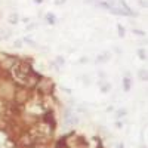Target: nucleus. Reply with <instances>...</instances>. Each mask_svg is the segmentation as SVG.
I'll return each mask as SVG.
<instances>
[{
  "mask_svg": "<svg viewBox=\"0 0 148 148\" xmlns=\"http://www.w3.org/2000/svg\"><path fill=\"white\" fill-rule=\"evenodd\" d=\"M58 148H70V147H67V145H65V144H62V147H61V145H59V147H58Z\"/></svg>",
  "mask_w": 148,
  "mask_h": 148,
  "instance_id": "obj_23",
  "label": "nucleus"
},
{
  "mask_svg": "<svg viewBox=\"0 0 148 148\" xmlns=\"http://www.w3.org/2000/svg\"><path fill=\"white\" fill-rule=\"evenodd\" d=\"M25 42H27V43H30L31 46H36V42H33L31 39H25Z\"/></svg>",
  "mask_w": 148,
  "mask_h": 148,
  "instance_id": "obj_20",
  "label": "nucleus"
},
{
  "mask_svg": "<svg viewBox=\"0 0 148 148\" xmlns=\"http://www.w3.org/2000/svg\"><path fill=\"white\" fill-rule=\"evenodd\" d=\"M96 148H104V147H96Z\"/></svg>",
  "mask_w": 148,
  "mask_h": 148,
  "instance_id": "obj_24",
  "label": "nucleus"
},
{
  "mask_svg": "<svg viewBox=\"0 0 148 148\" xmlns=\"http://www.w3.org/2000/svg\"><path fill=\"white\" fill-rule=\"evenodd\" d=\"M16 61L18 58L16 56H10V55H6V58L0 62V70H3V71H9L14 68V65L16 64Z\"/></svg>",
  "mask_w": 148,
  "mask_h": 148,
  "instance_id": "obj_4",
  "label": "nucleus"
},
{
  "mask_svg": "<svg viewBox=\"0 0 148 148\" xmlns=\"http://www.w3.org/2000/svg\"><path fill=\"white\" fill-rule=\"evenodd\" d=\"M96 0H84V3H95Z\"/></svg>",
  "mask_w": 148,
  "mask_h": 148,
  "instance_id": "obj_21",
  "label": "nucleus"
},
{
  "mask_svg": "<svg viewBox=\"0 0 148 148\" xmlns=\"http://www.w3.org/2000/svg\"><path fill=\"white\" fill-rule=\"evenodd\" d=\"M10 37V31L9 30H0V40H6V39H9Z\"/></svg>",
  "mask_w": 148,
  "mask_h": 148,
  "instance_id": "obj_9",
  "label": "nucleus"
},
{
  "mask_svg": "<svg viewBox=\"0 0 148 148\" xmlns=\"http://www.w3.org/2000/svg\"><path fill=\"white\" fill-rule=\"evenodd\" d=\"M45 21H46L47 24H51V25L56 24V16H55V14H52V12H49V14H46V15H45Z\"/></svg>",
  "mask_w": 148,
  "mask_h": 148,
  "instance_id": "obj_5",
  "label": "nucleus"
},
{
  "mask_svg": "<svg viewBox=\"0 0 148 148\" xmlns=\"http://www.w3.org/2000/svg\"><path fill=\"white\" fill-rule=\"evenodd\" d=\"M130 86H132V80L129 77H125L123 79V90L125 92H129L130 90Z\"/></svg>",
  "mask_w": 148,
  "mask_h": 148,
  "instance_id": "obj_7",
  "label": "nucleus"
},
{
  "mask_svg": "<svg viewBox=\"0 0 148 148\" xmlns=\"http://www.w3.org/2000/svg\"><path fill=\"white\" fill-rule=\"evenodd\" d=\"M14 46H15L16 49H21V47H22V40H15Z\"/></svg>",
  "mask_w": 148,
  "mask_h": 148,
  "instance_id": "obj_17",
  "label": "nucleus"
},
{
  "mask_svg": "<svg viewBox=\"0 0 148 148\" xmlns=\"http://www.w3.org/2000/svg\"><path fill=\"white\" fill-rule=\"evenodd\" d=\"M19 21V15L18 14H10L9 15V24H16Z\"/></svg>",
  "mask_w": 148,
  "mask_h": 148,
  "instance_id": "obj_10",
  "label": "nucleus"
},
{
  "mask_svg": "<svg viewBox=\"0 0 148 148\" xmlns=\"http://www.w3.org/2000/svg\"><path fill=\"white\" fill-rule=\"evenodd\" d=\"M126 113H127V111H126L125 108H123V110H119V111H117V117H123V116H126Z\"/></svg>",
  "mask_w": 148,
  "mask_h": 148,
  "instance_id": "obj_16",
  "label": "nucleus"
},
{
  "mask_svg": "<svg viewBox=\"0 0 148 148\" xmlns=\"http://www.w3.org/2000/svg\"><path fill=\"white\" fill-rule=\"evenodd\" d=\"M36 89H37V92L42 93L43 96H46V95H51V93H52V89H53V82H52V79L43 77L42 80L37 82V84H36Z\"/></svg>",
  "mask_w": 148,
  "mask_h": 148,
  "instance_id": "obj_3",
  "label": "nucleus"
},
{
  "mask_svg": "<svg viewBox=\"0 0 148 148\" xmlns=\"http://www.w3.org/2000/svg\"><path fill=\"white\" fill-rule=\"evenodd\" d=\"M117 31H119V36H120V37H125L126 30H125V27H123L121 24H119V25H117Z\"/></svg>",
  "mask_w": 148,
  "mask_h": 148,
  "instance_id": "obj_13",
  "label": "nucleus"
},
{
  "mask_svg": "<svg viewBox=\"0 0 148 148\" xmlns=\"http://www.w3.org/2000/svg\"><path fill=\"white\" fill-rule=\"evenodd\" d=\"M110 89H111V86H110V83H105V84H102V86H101V90H102L104 93H107V92H108Z\"/></svg>",
  "mask_w": 148,
  "mask_h": 148,
  "instance_id": "obj_14",
  "label": "nucleus"
},
{
  "mask_svg": "<svg viewBox=\"0 0 148 148\" xmlns=\"http://www.w3.org/2000/svg\"><path fill=\"white\" fill-rule=\"evenodd\" d=\"M45 121L49 123V125H52V127L55 126V119H53V113H47L46 117H45Z\"/></svg>",
  "mask_w": 148,
  "mask_h": 148,
  "instance_id": "obj_8",
  "label": "nucleus"
},
{
  "mask_svg": "<svg viewBox=\"0 0 148 148\" xmlns=\"http://www.w3.org/2000/svg\"><path fill=\"white\" fill-rule=\"evenodd\" d=\"M138 56H139L141 61L147 59V51H145V49H138Z\"/></svg>",
  "mask_w": 148,
  "mask_h": 148,
  "instance_id": "obj_11",
  "label": "nucleus"
},
{
  "mask_svg": "<svg viewBox=\"0 0 148 148\" xmlns=\"http://www.w3.org/2000/svg\"><path fill=\"white\" fill-rule=\"evenodd\" d=\"M111 58V53L110 52H104V53H101L99 56L96 58V62L98 64H101V62H107V61Z\"/></svg>",
  "mask_w": 148,
  "mask_h": 148,
  "instance_id": "obj_6",
  "label": "nucleus"
},
{
  "mask_svg": "<svg viewBox=\"0 0 148 148\" xmlns=\"http://www.w3.org/2000/svg\"><path fill=\"white\" fill-rule=\"evenodd\" d=\"M14 92H15V84L8 80H3L0 83V98L5 101H12L14 99Z\"/></svg>",
  "mask_w": 148,
  "mask_h": 148,
  "instance_id": "obj_1",
  "label": "nucleus"
},
{
  "mask_svg": "<svg viewBox=\"0 0 148 148\" xmlns=\"http://www.w3.org/2000/svg\"><path fill=\"white\" fill-rule=\"evenodd\" d=\"M34 3H37V5H40V3H43V0H34Z\"/></svg>",
  "mask_w": 148,
  "mask_h": 148,
  "instance_id": "obj_22",
  "label": "nucleus"
},
{
  "mask_svg": "<svg viewBox=\"0 0 148 148\" xmlns=\"http://www.w3.org/2000/svg\"><path fill=\"white\" fill-rule=\"evenodd\" d=\"M28 99H30V90H28V88L18 84V88H15L14 99H12V101H14L15 104H18V105H22V104H25Z\"/></svg>",
  "mask_w": 148,
  "mask_h": 148,
  "instance_id": "obj_2",
  "label": "nucleus"
},
{
  "mask_svg": "<svg viewBox=\"0 0 148 148\" xmlns=\"http://www.w3.org/2000/svg\"><path fill=\"white\" fill-rule=\"evenodd\" d=\"M132 33H133V34H136V36H145V34H147L145 31H142V30H138V28H133V30H132Z\"/></svg>",
  "mask_w": 148,
  "mask_h": 148,
  "instance_id": "obj_15",
  "label": "nucleus"
},
{
  "mask_svg": "<svg viewBox=\"0 0 148 148\" xmlns=\"http://www.w3.org/2000/svg\"><path fill=\"white\" fill-rule=\"evenodd\" d=\"M56 62H58V65H64V64H65V61H64V58L58 56V58H56Z\"/></svg>",
  "mask_w": 148,
  "mask_h": 148,
  "instance_id": "obj_18",
  "label": "nucleus"
},
{
  "mask_svg": "<svg viewBox=\"0 0 148 148\" xmlns=\"http://www.w3.org/2000/svg\"><path fill=\"white\" fill-rule=\"evenodd\" d=\"M138 76H139V80H142V82H145L147 80V70H139V73H138Z\"/></svg>",
  "mask_w": 148,
  "mask_h": 148,
  "instance_id": "obj_12",
  "label": "nucleus"
},
{
  "mask_svg": "<svg viewBox=\"0 0 148 148\" xmlns=\"http://www.w3.org/2000/svg\"><path fill=\"white\" fill-rule=\"evenodd\" d=\"M67 2V0H55V5H58V6H61V5H64Z\"/></svg>",
  "mask_w": 148,
  "mask_h": 148,
  "instance_id": "obj_19",
  "label": "nucleus"
}]
</instances>
